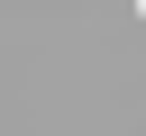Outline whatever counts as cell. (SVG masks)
Wrapping results in <instances>:
<instances>
[{
    "label": "cell",
    "instance_id": "cell-1",
    "mask_svg": "<svg viewBox=\"0 0 146 136\" xmlns=\"http://www.w3.org/2000/svg\"><path fill=\"white\" fill-rule=\"evenodd\" d=\"M137 9H146V0H137Z\"/></svg>",
    "mask_w": 146,
    "mask_h": 136
}]
</instances>
